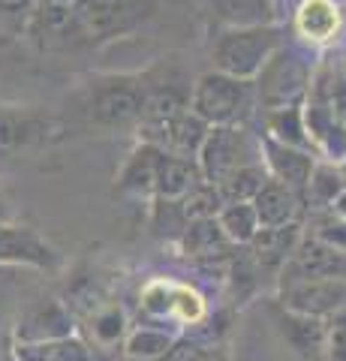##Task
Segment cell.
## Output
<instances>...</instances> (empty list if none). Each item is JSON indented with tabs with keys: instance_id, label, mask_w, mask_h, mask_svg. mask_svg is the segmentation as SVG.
Returning <instances> with one entry per match:
<instances>
[{
	"instance_id": "6da1fadb",
	"label": "cell",
	"mask_w": 346,
	"mask_h": 361,
	"mask_svg": "<svg viewBox=\"0 0 346 361\" xmlns=\"http://www.w3.org/2000/svg\"><path fill=\"white\" fill-rule=\"evenodd\" d=\"M154 75H99L82 94V115L103 130L144 123Z\"/></svg>"
},
{
	"instance_id": "7a4b0ae2",
	"label": "cell",
	"mask_w": 346,
	"mask_h": 361,
	"mask_svg": "<svg viewBox=\"0 0 346 361\" xmlns=\"http://www.w3.org/2000/svg\"><path fill=\"white\" fill-rule=\"evenodd\" d=\"M256 90L244 78L226 73H208L193 87V115L214 127H238L250 118Z\"/></svg>"
},
{
	"instance_id": "3957f363",
	"label": "cell",
	"mask_w": 346,
	"mask_h": 361,
	"mask_svg": "<svg viewBox=\"0 0 346 361\" xmlns=\"http://www.w3.org/2000/svg\"><path fill=\"white\" fill-rule=\"evenodd\" d=\"M70 6L91 42L124 37L157 13V0H73Z\"/></svg>"
},
{
	"instance_id": "277c9868",
	"label": "cell",
	"mask_w": 346,
	"mask_h": 361,
	"mask_svg": "<svg viewBox=\"0 0 346 361\" xmlns=\"http://www.w3.org/2000/svg\"><path fill=\"white\" fill-rule=\"evenodd\" d=\"M280 45V33L277 27H232L229 33H223L214 45V58L220 73H226L232 78H253L262 73V66L268 58L277 51Z\"/></svg>"
},
{
	"instance_id": "5b68a950",
	"label": "cell",
	"mask_w": 346,
	"mask_h": 361,
	"mask_svg": "<svg viewBox=\"0 0 346 361\" xmlns=\"http://www.w3.org/2000/svg\"><path fill=\"white\" fill-rule=\"evenodd\" d=\"M199 157H202V172L208 178V184H223L238 169L256 166L259 145L241 127H214V130H208Z\"/></svg>"
},
{
	"instance_id": "8992f818",
	"label": "cell",
	"mask_w": 346,
	"mask_h": 361,
	"mask_svg": "<svg viewBox=\"0 0 346 361\" xmlns=\"http://www.w3.org/2000/svg\"><path fill=\"white\" fill-rule=\"evenodd\" d=\"M54 133H58V121L46 111L27 106H0V157L4 160L39 148Z\"/></svg>"
},
{
	"instance_id": "52a82bcc",
	"label": "cell",
	"mask_w": 346,
	"mask_h": 361,
	"mask_svg": "<svg viewBox=\"0 0 346 361\" xmlns=\"http://www.w3.org/2000/svg\"><path fill=\"white\" fill-rule=\"evenodd\" d=\"M310 70L304 61L295 58L292 51H274L259 73V99L271 111L292 109L295 99L304 94Z\"/></svg>"
},
{
	"instance_id": "ba28073f",
	"label": "cell",
	"mask_w": 346,
	"mask_h": 361,
	"mask_svg": "<svg viewBox=\"0 0 346 361\" xmlns=\"http://www.w3.org/2000/svg\"><path fill=\"white\" fill-rule=\"evenodd\" d=\"M144 133H148V145H154V148L190 160L193 154L202 151L205 135H208V123L202 118H196L190 109H184V111H175L169 118L148 121L144 123Z\"/></svg>"
},
{
	"instance_id": "9c48e42d",
	"label": "cell",
	"mask_w": 346,
	"mask_h": 361,
	"mask_svg": "<svg viewBox=\"0 0 346 361\" xmlns=\"http://www.w3.org/2000/svg\"><path fill=\"white\" fill-rule=\"evenodd\" d=\"M340 27V9L334 0H301L295 13V30L307 42H326Z\"/></svg>"
},
{
	"instance_id": "30bf717a",
	"label": "cell",
	"mask_w": 346,
	"mask_h": 361,
	"mask_svg": "<svg viewBox=\"0 0 346 361\" xmlns=\"http://www.w3.org/2000/svg\"><path fill=\"white\" fill-rule=\"evenodd\" d=\"M265 151H268V163L274 169V180H280L289 190L304 187L310 180L314 163H310L307 154L292 151L289 145H280V142H265Z\"/></svg>"
},
{
	"instance_id": "8fae6325",
	"label": "cell",
	"mask_w": 346,
	"mask_h": 361,
	"mask_svg": "<svg viewBox=\"0 0 346 361\" xmlns=\"http://www.w3.org/2000/svg\"><path fill=\"white\" fill-rule=\"evenodd\" d=\"M256 220L265 223V226H283L295 211V196L292 190L280 180H268V184L256 193Z\"/></svg>"
},
{
	"instance_id": "7c38bea8",
	"label": "cell",
	"mask_w": 346,
	"mask_h": 361,
	"mask_svg": "<svg viewBox=\"0 0 346 361\" xmlns=\"http://www.w3.org/2000/svg\"><path fill=\"white\" fill-rule=\"evenodd\" d=\"M220 18L232 27H268L274 21V0H214Z\"/></svg>"
},
{
	"instance_id": "4fadbf2b",
	"label": "cell",
	"mask_w": 346,
	"mask_h": 361,
	"mask_svg": "<svg viewBox=\"0 0 346 361\" xmlns=\"http://www.w3.org/2000/svg\"><path fill=\"white\" fill-rule=\"evenodd\" d=\"M265 184H268V175H265V169L256 163V166H247V169H238L235 175H229L220 184V193H223V199H238V202H244L247 196L256 199V193H259Z\"/></svg>"
},
{
	"instance_id": "5bb4252c",
	"label": "cell",
	"mask_w": 346,
	"mask_h": 361,
	"mask_svg": "<svg viewBox=\"0 0 346 361\" xmlns=\"http://www.w3.org/2000/svg\"><path fill=\"white\" fill-rule=\"evenodd\" d=\"M0 256H18V259H49V250L42 247L30 232L0 226Z\"/></svg>"
},
{
	"instance_id": "9a60e30c",
	"label": "cell",
	"mask_w": 346,
	"mask_h": 361,
	"mask_svg": "<svg viewBox=\"0 0 346 361\" xmlns=\"http://www.w3.org/2000/svg\"><path fill=\"white\" fill-rule=\"evenodd\" d=\"M223 229H226V235H232V238H238V241L253 238L256 211L250 205H244V202H232V208L223 211Z\"/></svg>"
},
{
	"instance_id": "2e32d148",
	"label": "cell",
	"mask_w": 346,
	"mask_h": 361,
	"mask_svg": "<svg viewBox=\"0 0 346 361\" xmlns=\"http://www.w3.org/2000/svg\"><path fill=\"white\" fill-rule=\"evenodd\" d=\"M37 0H0V37H16L25 27V18L30 21Z\"/></svg>"
},
{
	"instance_id": "e0dca14e",
	"label": "cell",
	"mask_w": 346,
	"mask_h": 361,
	"mask_svg": "<svg viewBox=\"0 0 346 361\" xmlns=\"http://www.w3.org/2000/svg\"><path fill=\"white\" fill-rule=\"evenodd\" d=\"M42 4H73V0H42Z\"/></svg>"
}]
</instances>
